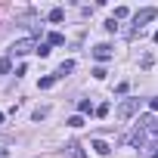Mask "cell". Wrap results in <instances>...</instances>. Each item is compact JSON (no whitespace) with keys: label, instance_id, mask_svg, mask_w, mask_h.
<instances>
[{"label":"cell","instance_id":"obj_12","mask_svg":"<svg viewBox=\"0 0 158 158\" xmlns=\"http://www.w3.org/2000/svg\"><path fill=\"white\" fill-rule=\"evenodd\" d=\"M77 112H81V115H90V112H93L90 99H81V102H77Z\"/></svg>","mask_w":158,"mask_h":158},{"label":"cell","instance_id":"obj_1","mask_svg":"<svg viewBox=\"0 0 158 158\" xmlns=\"http://www.w3.org/2000/svg\"><path fill=\"white\" fill-rule=\"evenodd\" d=\"M37 47H40V40L25 37V40H16V44L10 47V53H13V56H28V53H37Z\"/></svg>","mask_w":158,"mask_h":158},{"label":"cell","instance_id":"obj_3","mask_svg":"<svg viewBox=\"0 0 158 158\" xmlns=\"http://www.w3.org/2000/svg\"><path fill=\"white\" fill-rule=\"evenodd\" d=\"M152 19H158V10H155V6L139 10V13L133 16V25H136V31H133V34H139V31H143V25H146V22H152Z\"/></svg>","mask_w":158,"mask_h":158},{"label":"cell","instance_id":"obj_19","mask_svg":"<svg viewBox=\"0 0 158 158\" xmlns=\"http://www.w3.org/2000/svg\"><path fill=\"white\" fill-rule=\"evenodd\" d=\"M37 56L47 59V56H50V44H40V47H37Z\"/></svg>","mask_w":158,"mask_h":158},{"label":"cell","instance_id":"obj_17","mask_svg":"<svg viewBox=\"0 0 158 158\" xmlns=\"http://www.w3.org/2000/svg\"><path fill=\"white\" fill-rule=\"evenodd\" d=\"M127 16H130L127 6H118V10H115V22H118V19H127Z\"/></svg>","mask_w":158,"mask_h":158},{"label":"cell","instance_id":"obj_6","mask_svg":"<svg viewBox=\"0 0 158 158\" xmlns=\"http://www.w3.org/2000/svg\"><path fill=\"white\" fill-rule=\"evenodd\" d=\"M139 127H143L149 136H158V118H143V121H139Z\"/></svg>","mask_w":158,"mask_h":158},{"label":"cell","instance_id":"obj_20","mask_svg":"<svg viewBox=\"0 0 158 158\" xmlns=\"http://www.w3.org/2000/svg\"><path fill=\"white\" fill-rule=\"evenodd\" d=\"M149 106H152V112H158V96H155V99H149Z\"/></svg>","mask_w":158,"mask_h":158},{"label":"cell","instance_id":"obj_11","mask_svg":"<svg viewBox=\"0 0 158 158\" xmlns=\"http://www.w3.org/2000/svg\"><path fill=\"white\" fill-rule=\"evenodd\" d=\"M47 44H50V47H59V44H65V37H62L59 31H53V34L47 37Z\"/></svg>","mask_w":158,"mask_h":158},{"label":"cell","instance_id":"obj_15","mask_svg":"<svg viewBox=\"0 0 158 158\" xmlns=\"http://www.w3.org/2000/svg\"><path fill=\"white\" fill-rule=\"evenodd\" d=\"M13 68V62H10V56H3V59H0V74H6Z\"/></svg>","mask_w":158,"mask_h":158},{"label":"cell","instance_id":"obj_4","mask_svg":"<svg viewBox=\"0 0 158 158\" xmlns=\"http://www.w3.org/2000/svg\"><path fill=\"white\" fill-rule=\"evenodd\" d=\"M136 112H139V99H124V102L118 106V118H121V121H130Z\"/></svg>","mask_w":158,"mask_h":158},{"label":"cell","instance_id":"obj_16","mask_svg":"<svg viewBox=\"0 0 158 158\" xmlns=\"http://www.w3.org/2000/svg\"><path fill=\"white\" fill-rule=\"evenodd\" d=\"M68 127H84V115H74V118H68Z\"/></svg>","mask_w":158,"mask_h":158},{"label":"cell","instance_id":"obj_21","mask_svg":"<svg viewBox=\"0 0 158 158\" xmlns=\"http://www.w3.org/2000/svg\"><path fill=\"white\" fill-rule=\"evenodd\" d=\"M152 40H155V44H158V31H155V37H152Z\"/></svg>","mask_w":158,"mask_h":158},{"label":"cell","instance_id":"obj_9","mask_svg":"<svg viewBox=\"0 0 158 158\" xmlns=\"http://www.w3.org/2000/svg\"><path fill=\"white\" fill-rule=\"evenodd\" d=\"M93 149H96L99 155H109V152H112V146H109L106 139H93Z\"/></svg>","mask_w":158,"mask_h":158},{"label":"cell","instance_id":"obj_10","mask_svg":"<svg viewBox=\"0 0 158 158\" xmlns=\"http://www.w3.org/2000/svg\"><path fill=\"white\" fill-rule=\"evenodd\" d=\"M68 152H71V158H87V152L77 146V143H71V146H68Z\"/></svg>","mask_w":158,"mask_h":158},{"label":"cell","instance_id":"obj_5","mask_svg":"<svg viewBox=\"0 0 158 158\" xmlns=\"http://www.w3.org/2000/svg\"><path fill=\"white\" fill-rule=\"evenodd\" d=\"M93 59H99V62L112 59V47H109V44H96V47H93Z\"/></svg>","mask_w":158,"mask_h":158},{"label":"cell","instance_id":"obj_13","mask_svg":"<svg viewBox=\"0 0 158 158\" xmlns=\"http://www.w3.org/2000/svg\"><path fill=\"white\" fill-rule=\"evenodd\" d=\"M47 115H50V109H47V106H40V109H34V115H31V118H34V121H44Z\"/></svg>","mask_w":158,"mask_h":158},{"label":"cell","instance_id":"obj_14","mask_svg":"<svg viewBox=\"0 0 158 158\" xmlns=\"http://www.w3.org/2000/svg\"><path fill=\"white\" fill-rule=\"evenodd\" d=\"M56 84V74H50V77H40V90H47V87H53Z\"/></svg>","mask_w":158,"mask_h":158},{"label":"cell","instance_id":"obj_2","mask_svg":"<svg viewBox=\"0 0 158 158\" xmlns=\"http://www.w3.org/2000/svg\"><path fill=\"white\" fill-rule=\"evenodd\" d=\"M146 139H149V133H146L139 124H136V130H133V133H124V136H121V143H124V146H136V149H139V146H146Z\"/></svg>","mask_w":158,"mask_h":158},{"label":"cell","instance_id":"obj_7","mask_svg":"<svg viewBox=\"0 0 158 158\" xmlns=\"http://www.w3.org/2000/svg\"><path fill=\"white\" fill-rule=\"evenodd\" d=\"M47 19H50V22H62V19H65V10H62V6H53Z\"/></svg>","mask_w":158,"mask_h":158},{"label":"cell","instance_id":"obj_22","mask_svg":"<svg viewBox=\"0 0 158 158\" xmlns=\"http://www.w3.org/2000/svg\"><path fill=\"white\" fill-rule=\"evenodd\" d=\"M152 158H158V152H152Z\"/></svg>","mask_w":158,"mask_h":158},{"label":"cell","instance_id":"obj_8","mask_svg":"<svg viewBox=\"0 0 158 158\" xmlns=\"http://www.w3.org/2000/svg\"><path fill=\"white\" fill-rule=\"evenodd\" d=\"M68 71H74V62H71V59H65V62L59 65V71H56V77H65Z\"/></svg>","mask_w":158,"mask_h":158},{"label":"cell","instance_id":"obj_18","mask_svg":"<svg viewBox=\"0 0 158 158\" xmlns=\"http://www.w3.org/2000/svg\"><path fill=\"white\" fill-rule=\"evenodd\" d=\"M106 74H109V71H106L102 65H96V68H93V77H96V81H102V77H106Z\"/></svg>","mask_w":158,"mask_h":158}]
</instances>
